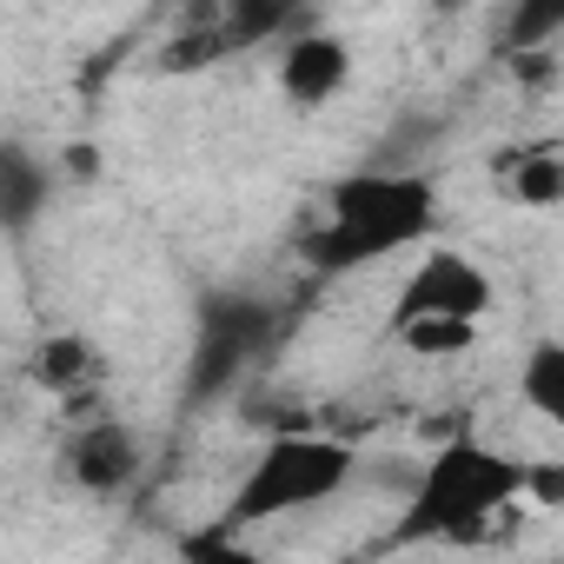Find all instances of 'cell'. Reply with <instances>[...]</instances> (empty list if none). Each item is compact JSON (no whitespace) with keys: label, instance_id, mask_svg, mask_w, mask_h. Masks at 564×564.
I'll return each mask as SVG.
<instances>
[{"label":"cell","instance_id":"6da1fadb","mask_svg":"<svg viewBox=\"0 0 564 564\" xmlns=\"http://www.w3.org/2000/svg\"><path fill=\"white\" fill-rule=\"evenodd\" d=\"M438 232V180L419 166H359L326 193V219L300 239L313 272H359Z\"/></svg>","mask_w":564,"mask_h":564},{"label":"cell","instance_id":"7a4b0ae2","mask_svg":"<svg viewBox=\"0 0 564 564\" xmlns=\"http://www.w3.org/2000/svg\"><path fill=\"white\" fill-rule=\"evenodd\" d=\"M518 505H524V458L485 438H452L419 465L392 544H471Z\"/></svg>","mask_w":564,"mask_h":564},{"label":"cell","instance_id":"3957f363","mask_svg":"<svg viewBox=\"0 0 564 564\" xmlns=\"http://www.w3.org/2000/svg\"><path fill=\"white\" fill-rule=\"evenodd\" d=\"M359 478V452L346 438H326V432H279L252 452L246 478L232 485L226 498V531H246V524H272V518H293V511H313V505H333L346 485Z\"/></svg>","mask_w":564,"mask_h":564},{"label":"cell","instance_id":"277c9868","mask_svg":"<svg viewBox=\"0 0 564 564\" xmlns=\"http://www.w3.org/2000/svg\"><path fill=\"white\" fill-rule=\"evenodd\" d=\"M279 319L265 300L252 293H206L199 300V326H193V359H186V392L193 399H219L246 379V366L272 346Z\"/></svg>","mask_w":564,"mask_h":564},{"label":"cell","instance_id":"5b68a950","mask_svg":"<svg viewBox=\"0 0 564 564\" xmlns=\"http://www.w3.org/2000/svg\"><path fill=\"white\" fill-rule=\"evenodd\" d=\"M491 300H498V286H491V272H485L471 252H458V246H432V252H419V259H412V272L399 279L392 326H399V319H425V313L478 319V326H485Z\"/></svg>","mask_w":564,"mask_h":564},{"label":"cell","instance_id":"8992f818","mask_svg":"<svg viewBox=\"0 0 564 564\" xmlns=\"http://www.w3.org/2000/svg\"><path fill=\"white\" fill-rule=\"evenodd\" d=\"M61 471H67L74 491L113 498V491H127V485L140 478V438H133L120 419L87 412V419H74V432H67V445H61Z\"/></svg>","mask_w":564,"mask_h":564},{"label":"cell","instance_id":"52a82bcc","mask_svg":"<svg viewBox=\"0 0 564 564\" xmlns=\"http://www.w3.org/2000/svg\"><path fill=\"white\" fill-rule=\"evenodd\" d=\"M346 87H352V47H346L339 34H326V28L286 34V47H279V94H286V107L319 113V107H333Z\"/></svg>","mask_w":564,"mask_h":564},{"label":"cell","instance_id":"ba28073f","mask_svg":"<svg viewBox=\"0 0 564 564\" xmlns=\"http://www.w3.org/2000/svg\"><path fill=\"white\" fill-rule=\"evenodd\" d=\"M28 379H34L41 392H54V399L67 405V419H87V412L100 405L107 359H100V346H94L87 333H54V339H41V346H34Z\"/></svg>","mask_w":564,"mask_h":564},{"label":"cell","instance_id":"9c48e42d","mask_svg":"<svg viewBox=\"0 0 564 564\" xmlns=\"http://www.w3.org/2000/svg\"><path fill=\"white\" fill-rule=\"evenodd\" d=\"M54 193H61V173L47 153H34L28 140H0V232L28 239L54 213Z\"/></svg>","mask_w":564,"mask_h":564},{"label":"cell","instance_id":"30bf717a","mask_svg":"<svg viewBox=\"0 0 564 564\" xmlns=\"http://www.w3.org/2000/svg\"><path fill=\"white\" fill-rule=\"evenodd\" d=\"M498 173H505V199L524 206V213H551L564 199V160H557V147H524V153L498 160Z\"/></svg>","mask_w":564,"mask_h":564},{"label":"cell","instance_id":"8fae6325","mask_svg":"<svg viewBox=\"0 0 564 564\" xmlns=\"http://www.w3.org/2000/svg\"><path fill=\"white\" fill-rule=\"evenodd\" d=\"M518 399L544 419V425H564V346L557 339H538L518 366Z\"/></svg>","mask_w":564,"mask_h":564},{"label":"cell","instance_id":"7c38bea8","mask_svg":"<svg viewBox=\"0 0 564 564\" xmlns=\"http://www.w3.org/2000/svg\"><path fill=\"white\" fill-rule=\"evenodd\" d=\"M293 14H300V0H226V14H219V41H226V54L259 47V41H272V34H286V28H293Z\"/></svg>","mask_w":564,"mask_h":564},{"label":"cell","instance_id":"4fadbf2b","mask_svg":"<svg viewBox=\"0 0 564 564\" xmlns=\"http://www.w3.org/2000/svg\"><path fill=\"white\" fill-rule=\"evenodd\" d=\"M392 333H399V346L419 352V359H452V352H471V346H478V319H445V313L399 319Z\"/></svg>","mask_w":564,"mask_h":564},{"label":"cell","instance_id":"5bb4252c","mask_svg":"<svg viewBox=\"0 0 564 564\" xmlns=\"http://www.w3.org/2000/svg\"><path fill=\"white\" fill-rule=\"evenodd\" d=\"M557 34H564V0H511V21H505V54L551 47Z\"/></svg>","mask_w":564,"mask_h":564},{"label":"cell","instance_id":"9a60e30c","mask_svg":"<svg viewBox=\"0 0 564 564\" xmlns=\"http://www.w3.org/2000/svg\"><path fill=\"white\" fill-rule=\"evenodd\" d=\"M432 8L438 14H458V8H478V0H432Z\"/></svg>","mask_w":564,"mask_h":564},{"label":"cell","instance_id":"2e32d148","mask_svg":"<svg viewBox=\"0 0 564 564\" xmlns=\"http://www.w3.org/2000/svg\"><path fill=\"white\" fill-rule=\"evenodd\" d=\"M300 8H306V0H300Z\"/></svg>","mask_w":564,"mask_h":564}]
</instances>
